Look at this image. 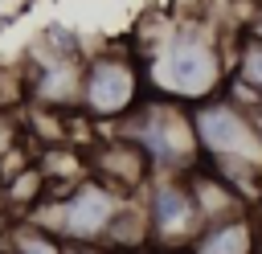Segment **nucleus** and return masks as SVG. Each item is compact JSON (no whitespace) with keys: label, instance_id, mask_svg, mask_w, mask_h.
<instances>
[{"label":"nucleus","instance_id":"nucleus-16","mask_svg":"<svg viewBox=\"0 0 262 254\" xmlns=\"http://www.w3.org/2000/svg\"><path fill=\"white\" fill-rule=\"evenodd\" d=\"M258 254H262V238H258Z\"/></svg>","mask_w":262,"mask_h":254},{"label":"nucleus","instance_id":"nucleus-10","mask_svg":"<svg viewBox=\"0 0 262 254\" xmlns=\"http://www.w3.org/2000/svg\"><path fill=\"white\" fill-rule=\"evenodd\" d=\"M20 107H29L25 66H0V111H20Z\"/></svg>","mask_w":262,"mask_h":254},{"label":"nucleus","instance_id":"nucleus-8","mask_svg":"<svg viewBox=\"0 0 262 254\" xmlns=\"http://www.w3.org/2000/svg\"><path fill=\"white\" fill-rule=\"evenodd\" d=\"M225 90L250 111L262 102V41L233 33V53H229V82Z\"/></svg>","mask_w":262,"mask_h":254},{"label":"nucleus","instance_id":"nucleus-13","mask_svg":"<svg viewBox=\"0 0 262 254\" xmlns=\"http://www.w3.org/2000/svg\"><path fill=\"white\" fill-rule=\"evenodd\" d=\"M61 254H106V250H102V246H70V242H66Z\"/></svg>","mask_w":262,"mask_h":254},{"label":"nucleus","instance_id":"nucleus-14","mask_svg":"<svg viewBox=\"0 0 262 254\" xmlns=\"http://www.w3.org/2000/svg\"><path fill=\"white\" fill-rule=\"evenodd\" d=\"M250 209H254V217H258V225H262V193H258V201H254Z\"/></svg>","mask_w":262,"mask_h":254},{"label":"nucleus","instance_id":"nucleus-15","mask_svg":"<svg viewBox=\"0 0 262 254\" xmlns=\"http://www.w3.org/2000/svg\"><path fill=\"white\" fill-rule=\"evenodd\" d=\"M8 25H12V16H4V12H0V29H8Z\"/></svg>","mask_w":262,"mask_h":254},{"label":"nucleus","instance_id":"nucleus-12","mask_svg":"<svg viewBox=\"0 0 262 254\" xmlns=\"http://www.w3.org/2000/svg\"><path fill=\"white\" fill-rule=\"evenodd\" d=\"M12 225H16V213L4 205V197H0V250H4V242H8V234H12Z\"/></svg>","mask_w":262,"mask_h":254},{"label":"nucleus","instance_id":"nucleus-4","mask_svg":"<svg viewBox=\"0 0 262 254\" xmlns=\"http://www.w3.org/2000/svg\"><path fill=\"white\" fill-rule=\"evenodd\" d=\"M115 131L127 135L151 160L156 172H188V168L201 164V147H196L188 107L172 102L164 94H147Z\"/></svg>","mask_w":262,"mask_h":254},{"label":"nucleus","instance_id":"nucleus-1","mask_svg":"<svg viewBox=\"0 0 262 254\" xmlns=\"http://www.w3.org/2000/svg\"><path fill=\"white\" fill-rule=\"evenodd\" d=\"M229 33L201 16H176V29L168 41L143 61L151 94H164L172 102L196 107L225 90L229 82Z\"/></svg>","mask_w":262,"mask_h":254},{"label":"nucleus","instance_id":"nucleus-7","mask_svg":"<svg viewBox=\"0 0 262 254\" xmlns=\"http://www.w3.org/2000/svg\"><path fill=\"white\" fill-rule=\"evenodd\" d=\"M258 238H262V225L254 209H237L205 221L184 254H258Z\"/></svg>","mask_w":262,"mask_h":254},{"label":"nucleus","instance_id":"nucleus-2","mask_svg":"<svg viewBox=\"0 0 262 254\" xmlns=\"http://www.w3.org/2000/svg\"><path fill=\"white\" fill-rule=\"evenodd\" d=\"M151 94L147 86V66L131 45H106V49H90L82 61V94H78V111L90 123H106L119 127L143 98Z\"/></svg>","mask_w":262,"mask_h":254},{"label":"nucleus","instance_id":"nucleus-6","mask_svg":"<svg viewBox=\"0 0 262 254\" xmlns=\"http://www.w3.org/2000/svg\"><path fill=\"white\" fill-rule=\"evenodd\" d=\"M86 168H90V176H98L102 184H111L119 197H139L147 188V180L156 176L151 160L127 135H119V131L106 135V139H98L86 152Z\"/></svg>","mask_w":262,"mask_h":254},{"label":"nucleus","instance_id":"nucleus-11","mask_svg":"<svg viewBox=\"0 0 262 254\" xmlns=\"http://www.w3.org/2000/svg\"><path fill=\"white\" fill-rule=\"evenodd\" d=\"M20 139H25V123L16 111H0V164H8V156L20 152Z\"/></svg>","mask_w":262,"mask_h":254},{"label":"nucleus","instance_id":"nucleus-9","mask_svg":"<svg viewBox=\"0 0 262 254\" xmlns=\"http://www.w3.org/2000/svg\"><path fill=\"white\" fill-rule=\"evenodd\" d=\"M61 250H66V242L57 234L41 229L29 217H16V225H12V234H8V242H4L0 254H61Z\"/></svg>","mask_w":262,"mask_h":254},{"label":"nucleus","instance_id":"nucleus-5","mask_svg":"<svg viewBox=\"0 0 262 254\" xmlns=\"http://www.w3.org/2000/svg\"><path fill=\"white\" fill-rule=\"evenodd\" d=\"M139 201L147 213V238L156 254H184L196 229L205 225L188 172H156L147 188L139 193Z\"/></svg>","mask_w":262,"mask_h":254},{"label":"nucleus","instance_id":"nucleus-3","mask_svg":"<svg viewBox=\"0 0 262 254\" xmlns=\"http://www.w3.org/2000/svg\"><path fill=\"white\" fill-rule=\"evenodd\" d=\"M127 197H119L111 184H102L98 176H82L66 188H53L37 201V209L29 213V221H37L41 229L57 234L70 246H102L119 205Z\"/></svg>","mask_w":262,"mask_h":254}]
</instances>
